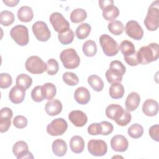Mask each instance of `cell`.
Listing matches in <instances>:
<instances>
[{"label": "cell", "mask_w": 159, "mask_h": 159, "mask_svg": "<svg viewBox=\"0 0 159 159\" xmlns=\"http://www.w3.org/2000/svg\"><path fill=\"white\" fill-rule=\"evenodd\" d=\"M16 83V85L20 86L26 90L31 86L32 84V79L27 74L22 73L17 76Z\"/></svg>", "instance_id": "33"}, {"label": "cell", "mask_w": 159, "mask_h": 159, "mask_svg": "<svg viewBox=\"0 0 159 159\" xmlns=\"http://www.w3.org/2000/svg\"><path fill=\"white\" fill-rule=\"evenodd\" d=\"M74 37V32L71 29H69L65 32L58 34V35L59 42L63 45H68L71 43L73 41Z\"/></svg>", "instance_id": "38"}, {"label": "cell", "mask_w": 159, "mask_h": 159, "mask_svg": "<svg viewBox=\"0 0 159 159\" xmlns=\"http://www.w3.org/2000/svg\"><path fill=\"white\" fill-rule=\"evenodd\" d=\"M50 22L54 30L58 34L65 32L70 29L69 22L60 12L52 13L50 16Z\"/></svg>", "instance_id": "8"}, {"label": "cell", "mask_w": 159, "mask_h": 159, "mask_svg": "<svg viewBox=\"0 0 159 159\" xmlns=\"http://www.w3.org/2000/svg\"><path fill=\"white\" fill-rule=\"evenodd\" d=\"M124 110L123 107L119 104H111L106 107L105 113L108 118L116 122L124 112Z\"/></svg>", "instance_id": "22"}, {"label": "cell", "mask_w": 159, "mask_h": 159, "mask_svg": "<svg viewBox=\"0 0 159 159\" xmlns=\"http://www.w3.org/2000/svg\"><path fill=\"white\" fill-rule=\"evenodd\" d=\"M88 133L91 135H101V125L100 123H92L88 127Z\"/></svg>", "instance_id": "46"}, {"label": "cell", "mask_w": 159, "mask_h": 159, "mask_svg": "<svg viewBox=\"0 0 159 159\" xmlns=\"http://www.w3.org/2000/svg\"><path fill=\"white\" fill-rule=\"evenodd\" d=\"M17 17L21 22H30L34 17V12L32 9L27 6L20 7L17 11Z\"/></svg>", "instance_id": "25"}, {"label": "cell", "mask_w": 159, "mask_h": 159, "mask_svg": "<svg viewBox=\"0 0 159 159\" xmlns=\"http://www.w3.org/2000/svg\"><path fill=\"white\" fill-rule=\"evenodd\" d=\"M53 153L58 157L64 156L67 152V145L66 142L60 139L55 140L52 145Z\"/></svg>", "instance_id": "26"}, {"label": "cell", "mask_w": 159, "mask_h": 159, "mask_svg": "<svg viewBox=\"0 0 159 159\" xmlns=\"http://www.w3.org/2000/svg\"><path fill=\"white\" fill-rule=\"evenodd\" d=\"M124 88L120 82L112 83L109 89L110 96L114 99L122 98L124 94Z\"/></svg>", "instance_id": "27"}, {"label": "cell", "mask_w": 159, "mask_h": 159, "mask_svg": "<svg viewBox=\"0 0 159 159\" xmlns=\"http://www.w3.org/2000/svg\"><path fill=\"white\" fill-rule=\"evenodd\" d=\"M119 49L120 50L122 53L124 55V57L131 55L135 52L134 45L132 42L127 40H123L120 43Z\"/></svg>", "instance_id": "34"}, {"label": "cell", "mask_w": 159, "mask_h": 159, "mask_svg": "<svg viewBox=\"0 0 159 159\" xmlns=\"http://www.w3.org/2000/svg\"><path fill=\"white\" fill-rule=\"evenodd\" d=\"M131 119H132V116H131V114H130V112H129L127 110H124L122 114L116 121V122L117 125L123 127L129 124L131 121Z\"/></svg>", "instance_id": "43"}, {"label": "cell", "mask_w": 159, "mask_h": 159, "mask_svg": "<svg viewBox=\"0 0 159 159\" xmlns=\"http://www.w3.org/2000/svg\"><path fill=\"white\" fill-rule=\"evenodd\" d=\"M158 103L153 99H147L142 106V111L147 116L153 117L157 114L158 112Z\"/></svg>", "instance_id": "19"}, {"label": "cell", "mask_w": 159, "mask_h": 159, "mask_svg": "<svg viewBox=\"0 0 159 159\" xmlns=\"http://www.w3.org/2000/svg\"><path fill=\"white\" fill-rule=\"evenodd\" d=\"M12 152L17 159L34 158L32 153L29 151L27 143L23 140H19L15 143L12 147Z\"/></svg>", "instance_id": "13"}, {"label": "cell", "mask_w": 159, "mask_h": 159, "mask_svg": "<svg viewBox=\"0 0 159 159\" xmlns=\"http://www.w3.org/2000/svg\"><path fill=\"white\" fill-rule=\"evenodd\" d=\"M99 43L106 56H115L119 51V46L117 42L107 34H102L100 36Z\"/></svg>", "instance_id": "5"}, {"label": "cell", "mask_w": 159, "mask_h": 159, "mask_svg": "<svg viewBox=\"0 0 159 159\" xmlns=\"http://www.w3.org/2000/svg\"><path fill=\"white\" fill-rule=\"evenodd\" d=\"M126 68L119 60H113L110 63L109 68L106 72V78L109 83L121 82Z\"/></svg>", "instance_id": "2"}, {"label": "cell", "mask_w": 159, "mask_h": 159, "mask_svg": "<svg viewBox=\"0 0 159 159\" xmlns=\"http://www.w3.org/2000/svg\"><path fill=\"white\" fill-rule=\"evenodd\" d=\"M12 83V79L10 75L6 73L0 74V87L2 89L9 88Z\"/></svg>", "instance_id": "42"}, {"label": "cell", "mask_w": 159, "mask_h": 159, "mask_svg": "<svg viewBox=\"0 0 159 159\" xmlns=\"http://www.w3.org/2000/svg\"><path fill=\"white\" fill-rule=\"evenodd\" d=\"M70 147L71 150L75 153L83 152L84 148V141L80 135L73 136L70 141Z\"/></svg>", "instance_id": "24"}, {"label": "cell", "mask_w": 159, "mask_h": 159, "mask_svg": "<svg viewBox=\"0 0 159 159\" xmlns=\"http://www.w3.org/2000/svg\"><path fill=\"white\" fill-rule=\"evenodd\" d=\"M25 69L32 74H41L47 71V63L38 56L29 57L25 63Z\"/></svg>", "instance_id": "7"}, {"label": "cell", "mask_w": 159, "mask_h": 159, "mask_svg": "<svg viewBox=\"0 0 159 159\" xmlns=\"http://www.w3.org/2000/svg\"><path fill=\"white\" fill-rule=\"evenodd\" d=\"M25 96V89L17 85L11 88L9 93V98L14 104L21 103Z\"/></svg>", "instance_id": "17"}, {"label": "cell", "mask_w": 159, "mask_h": 159, "mask_svg": "<svg viewBox=\"0 0 159 159\" xmlns=\"http://www.w3.org/2000/svg\"><path fill=\"white\" fill-rule=\"evenodd\" d=\"M60 58L66 69H75L78 67L80 63V58L74 48H66L61 51Z\"/></svg>", "instance_id": "4"}, {"label": "cell", "mask_w": 159, "mask_h": 159, "mask_svg": "<svg viewBox=\"0 0 159 159\" xmlns=\"http://www.w3.org/2000/svg\"><path fill=\"white\" fill-rule=\"evenodd\" d=\"M68 128L66 121L63 118L53 119L47 127V133L52 136H58L63 135Z\"/></svg>", "instance_id": "10"}, {"label": "cell", "mask_w": 159, "mask_h": 159, "mask_svg": "<svg viewBox=\"0 0 159 159\" xmlns=\"http://www.w3.org/2000/svg\"><path fill=\"white\" fill-rule=\"evenodd\" d=\"M88 83L93 90L100 92L104 88V82L102 79L96 75H92L88 78Z\"/></svg>", "instance_id": "28"}, {"label": "cell", "mask_w": 159, "mask_h": 159, "mask_svg": "<svg viewBox=\"0 0 159 159\" xmlns=\"http://www.w3.org/2000/svg\"><path fill=\"white\" fill-rule=\"evenodd\" d=\"M63 81L68 86H76L79 83V78L78 76L72 72H65L63 73Z\"/></svg>", "instance_id": "39"}, {"label": "cell", "mask_w": 159, "mask_h": 159, "mask_svg": "<svg viewBox=\"0 0 159 159\" xmlns=\"http://www.w3.org/2000/svg\"><path fill=\"white\" fill-rule=\"evenodd\" d=\"M3 3L9 7H14L19 2V0H3Z\"/></svg>", "instance_id": "49"}, {"label": "cell", "mask_w": 159, "mask_h": 159, "mask_svg": "<svg viewBox=\"0 0 159 159\" xmlns=\"http://www.w3.org/2000/svg\"><path fill=\"white\" fill-rule=\"evenodd\" d=\"M87 17V13L82 8H77L72 11L70 14V20L73 23H80L84 20Z\"/></svg>", "instance_id": "30"}, {"label": "cell", "mask_w": 159, "mask_h": 159, "mask_svg": "<svg viewBox=\"0 0 159 159\" xmlns=\"http://www.w3.org/2000/svg\"><path fill=\"white\" fill-rule=\"evenodd\" d=\"M31 97L34 101L39 102L45 99V97L43 94L42 86H37L33 88L31 91Z\"/></svg>", "instance_id": "41"}, {"label": "cell", "mask_w": 159, "mask_h": 159, "mask_svg": "<svg viewBox=\"0 0 159 159\" xmlns=\"http://www.w3.org/2000/svg\"><path fill=\"white\" fill-rule=\"evenodd\" d=\"M124 57V60L125 61V62L130 66H137L139 65V61L137 60V52H135L134 54L129 55V56H127V57Z\"/></svg>", "instance_id": "48"}, {"label": "cell", "mask_w": 159, "mask_h": 159, "mask_svg": "<svg viewBox=\"0 0 159 159\" xmlns=\"http://www.w3.org/2000/svg\"><path fill=\"white\" fill-rule=\"evenodd\" d=\"M139 63L147 65L156 61L159 57V47L157 43H151L142 47L137 52Z\"/></svg>", "instance_id": "1"}, {"label": "cell", "mask_w": 159, "mask_h": 159, "mask_svg": "<svg viewBox=\"0 0 159 159\" xmlns=\"http://www.w3.org/2000/svg\"><path fill=\"white\" fill-rule=\"evenodd\" d=\"M99 6L101 9H102L105 6L114 3V1L112 0H100L98 1Z\"/></svg>", "instance_id": "50"}, {"label": "cell", "mask_w": 159, "mask_h": 159, "mask_svg": "<svg viewBox=\"0 0 159 159\" xmlns=\"http://www.w3.org/2000/svg\"><path fill=\"white\" fill-rule=\"evenodd\" d=\"M100 124L101 125V135H108L112 132L114 127L111 122H109L107 121H102Z\"/></svg>", "instance_id": "45"}, {"label": "cell", "mask_w": 159, "mask_h": 159, "mask_svg": "<svg viewBox=\"0 0 159 159\" xmlns=\"http://www.w3.org/2000/svg\"><path fill=\"white\" fill-rule=\"evenodd\" d=\"M149 135L150 137L155 141H159V125L158 124H155L152 125L149 129Z\"/></svg>", "instance_id": "47"}, {"label": "cell", "mask_w": 159, "mask_h": 159, "mask_svg": "<svg viewBox=\"0 0 159 159\" xmlns=\"http://www.w3.org/2000/svg\"><path fill=\"white\" fill-rule=\"evenodd\" d=\"M83 52L86 57H94L97 53V45L94 41L88 40L86 41L82 47Z\"/></svg>", "instance_id": "29"}, {"label": "cell", "mask_w": 159, "mask_h": 159, "mask_svg": "<svg viewBox=\"0 0 159 159\" xmlns=\"http://www.w3.org/2000/svg\"><path fill=\"white\" fill-rule=\"evenodd\" d=\"M68 119L76 127H81L86 124L88 117L84 112L80 110H75L70 112L68 114Z\"/></svg>", "instance_id": "16"}, {"label": "cell", "mask_w": 159, "mask_h": 159, "mask_svg": "<svg viewBox=\"0 0 159 159\" xmlns=\"http://www.w3.org/2000/svg\"><path fill=\"white\" fill-rule=\"evenodd\" d=\"M13 112L7 107H3L0 111V132L1 133L7 132L11 124V119L12 117Z\"/></svg>", "instance_id": "14"}, {"label": "cell", "mask_w": 159, "mask_h": 159, "mask_svg": "<svg viewBox=\"0 0 159 159\" xmlns=\"http://www.w3.org/2000/svg\"><path fill=\"white\" fill-rule=\"evenodd\" d=\"M15 20L14 14L9 11H2L0 13V23L4 26L11 25Z\"/></svg>", "instance_id": "36"}, {"label": "cell", "mask_w": 159, "mask_h": 159, "mask_svg": "<svg viewBox=\"0 0 159 159\" xmlns=\"http://www.w3.org/2000/svg\"><path fill=\"white\" fill-rule=\"evenodd\" d=\"M43 94L45 99L50 101L52 99L57 93V88L52 83H46L42 85Z\"/></svg>", "instance_id": "32"}, {"label": "cell", "mask_w": 159, "mask_h": 159, "mask_svg": "<svg viewBox=\"0 0 159 159\" xmlns=\"http://www.w3.org/2000/svg\"><path fill=\"white\" fill-rule=\"evenodd\" d=\"M140 102V96L136 92H131L128 94L125 102V106L126 110L129 112H132L137 109Z\"/></svg>", "instance_id": "20"}, {"label": "cell", "mask_w": 159, "mask_h": 159, "mask_svg": "<svg viewBox=\"0 0 159 159\" xmlns=\"http://www.w3.org/2000/svg\"><path fill=\"white\" fill-rule=\"evenodd\" d=\"M27 119L24 116H16L13 119V124L17 129L25 128L27 126Z\"/></svg>", "instance_id": "44"}, {"label": "cell", "mask_w": 159, "mask_h": 159, "mask_svg": "<svg viewBox=\"0 0 159 159\" xmlns=\"http://www.w3.org/2000/svg\"><path fill=\"white\" fill-rule=\"evenodd\" d=\"M159 1L156 0L150 4L147 16L144 19V24L150 31H155L158 27Z\"/></svg>", "instance_id": "3"}, {"label": "cell", "mask_w": 159, "mask_h": 159, "mask_svg": "<svg viewBox=\"0 0 159 159\" xmlns=\"http://www.w3.org/2000/svg\"><path fill=\"white\" fill-rule=\"evenodd\" d=\"M124 29L127 35L134 40H141L143 37V29L140 25L135 20H131L128 21Z\"/></svg>", "instance_id": "12"}, {"label": "cell", "mask_w": 159, "mask_h": 159, "mask_svg": "<svg viewBox=\"0 0 159 159\" xmlns=\"http://www.w3.org/2000/svg\"><path fill=\"white\" fill-rule=\"evenodd\" d=\"M111 147L113 150L118 152H125L129 147V142L122 135H116L111 140Z\"/></svg>", "instance_id": "15"}, {"label": "cell", "mask_w": 159, "mask_h": 159, "mask_svg": "<svg viewBox=\"0 0 159 159\" xmlns=\"http://www.w3.org/2000/svg\"><path fill=\"white\" fill-rule=\"evenodd\" d=\"M32 29L36 39L40 42H47L51 37V32L47 24L39 20L33 24Z\"/></svg>", "instance_id": "9"}, {"label": "cell", "mask_w": 159, "mask_h": 159, "mask_svg": "<svg viewBox=\"0 0 159 159\" xmlns=\"http://www.w3.org/2000/svg\"><path fill=\"white\" fill-rule=\"evenodd\" d=\"M102 16L105 20L111 21L115 20L119 15V10L117 7L114 5V3L105 6L102 9Z\"/></svg>", "instance_id": "23"}, {"label": "cell", "mask_w": 159, "mask_h": 159, "mask_svg": "<svg viewBox=\"0 0 159 159\" xmlns=\"http://www.w3.org/2000/svg\"><path fill=\"white\" fill-rule=\"evenodd\" d=\"M10 35L14 41L20 46H25L29 41V30L23 25H17L10 30Z\"/></svg>", "instance_id": "6"}, {"label": "cell", "mask_w": 159, "mask_h": 159, "mask_svg": "<svg viewBox=\"0 0 159 159\" xmlns=\"http://www.w3.org/2000/svg\"><path fill=\"white\" fill-rule=\"evenodd\" d=\"M128 135L132 139H139L143 134V128L139 124H134L127 130Z\"/></svg>", "instance_id": "37"}, {"label": "cell", "mask_w": 159, "mask_h": 159, "mask_svg": "<svg viewBox=\"0 0 159 159\" xmlns=\"http://www.w3.org/2000/svg\"><path fill=\"white\" fill-rule=\"evenodd\" d=\"M107 28L109 31L115 35H120L124 31V26L122 22L117 20H114L108 24Z\"/></svg>", "instance_id": "35"}, {"label": "cell", "mask_w": 159, "mask_h": 159, "mask_svg": "<svg viewBox=\"0 0 159 159\" xmlns=\"http://www.w3.org/2000/svg\"><path fill=\"white\" fill-rule=\"evenodd\" d=\"M74 98L76 101L80 104H86L89 102L91 95L89 90L84 87H79L76 88L74 93Z\"/></svg>", "instance_id": "21"}, {"label": "cell", "mask_w": 159, "mask_h": 159, "mask_svg": "<svg viewBox=\"0 0 159 159\" xmlns=\"http://www.w3.org/2000/svg\"><path fill=\"white\" fill-rule=\"evenodd\" d=\"M62 104L58 99H54L48 101L45 106V111L48 116L58 115L62 111Z\"/></svg>", "instance_id": "18"}, {"label": "cell", "mask_w": 159, "mask_h": 159, "mask_svg": "<svg viewBox=\"0 0 159 159\" xmlns=\"http://www.w3.org/2000/svg\"><path fill=\"white\" fill-rule=\"evenodd\" d=\"M88 150L90 154L96 157L104 156L107 151V145L102 140L92 139L88 143Z\"/></svg>", "instance_id": "11"}, {"label": "cell", "mask_w": 159, "mask_h": 159, "mask_svg": "<svg viewBox=\"0 0 159 159\" xmlns=\"http://www.w3.org/2000/svg\"><path fill=\"white\" fill-rule=\"evenodd\" d=\"M91 30V25L88 23H83L78 26L76 29L75 34L78 39L83 40L86 39L90 34Z\"/></svg>", "instance_id": "31"}, {"label": "cell", "mask_w": 159, "mask_h": 159, "mask_svg": "<svg viewBox=\"0 0 159 159\" xmlns=\"http://www.w3.org/2000/svg\"><path fill=\"white\" fill-rule=\"evenodd\" d=\"M47 73L49 75H55L59 70L58 61L54 58H50L47 61Z\"/></svg>", "instance_id": "40"}]
</instances>
